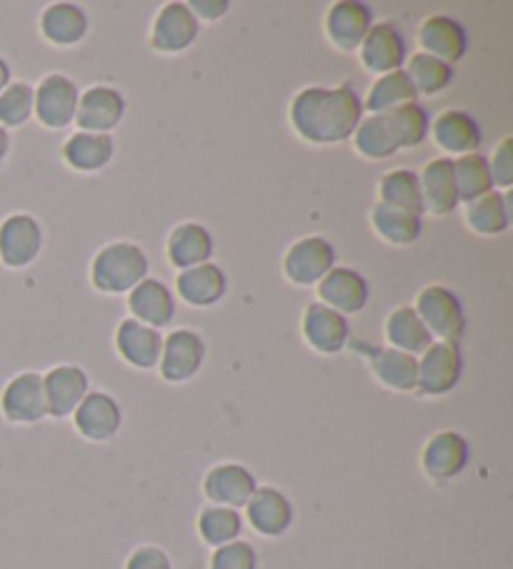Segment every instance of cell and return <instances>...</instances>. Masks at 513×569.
<instances>
[{"instance_id": "obj_16", "label": "cell", "mask_w": 513, "mask_h": 569, "mask_svg": "<svg viewBox=\"0 0 513 569\" xmlns=\"http://www.w3.org/2000/svg\"><path fill=\"white\" fill-rule=\"evenodd\" d=\"M373 26V11L371 6L361 3V0H339L325 13V38H329L333 48L341 53H359L363 38Z\"/></svg>"}, {"instance_id": "obj_31", "label": "cell", "mask_w": 513, "mask_h": 569, "mask_svg": "<svg viewBox=\"0 0 513 569\" xmlns=\"http://www.w3.org/2000/svg\"><path fill=\"white\" fill-rule=\"evenodd\" d=\"M353 149L366 161H386L401 151L399 136L393 131L389 113L363 116L359 129L353 131Z\"/></svg>"}, {"instance_id": "obj_8", "label": "cell", "mask_w": 513, "mask_h": 569, "mask_svg": "<svg viewBox=\"0 0 513 569\" xmlns=\"http://www.w3.org/2000/svg\"><path fill=\"white\" fill-rule=\"evenodd\" d=\"M335 267V247L323 237L293 241L283 257V273L293 287H319V281Z\"/></svg>"}, {"instance_id": "obj_3", "label": "cell", "mask_w": 513, "mask_h": 569, "mask_svg": "<svg viewBox=\"0 0 513 569\" xmlns=\"http://www.w3.org/2000/svg\"><path fill=\"white\" fill-rule=\"evenodd\" d=\"M413 309H416L433 341L461 345L463 333H466V311H463L461 299L449 287L431 283L419 293Z\"/></svg>"}, {"instance_id": "obj_37", "label": "cell", "mask_w": 513, "mask_h": 569, "mask_svg": "<svg viewBox=\"0 0 513 569\" xmlns=\"http://www.w3.org/2000/svg\"><path fill=\"white\" fill-rule=\"evenodd\" d=\"M371 226L379 237L391 243V247H411L416 243L423 233V221L419 216L393 211L383 203H373L371 209Z\"/></svg>"}, {"instance_id": "obj_17", "label": "cell", "mask_w": 513, "mask_h": 569, "mask_svg": "<svg viewBox=\"0 0 513 569\" xmlns=\"http://www.w3.org/2000/svg\"><path fill=\"white\" fill-rule=\"evenodd\" d=\"M416 41L421 53H429L449 66H456L469 53L466 28H463V23L456 21V18H451L446 13L423 18Z\"/></svg>"}, {"instance_id": "obj_18", "label": "cell", "mask_w": 513, "mask_h": 569, "mask_svg": "<svg viewBox=\"0 0 513 569\" xmlns=\"http://www.w3.org/2000/svg\"><path fill=\"white\" fill-rule=\"evenodd\" d=\"M359 58L361 66L366 68L369 73L386 76L393 71H401L409 58L406 41H403L401 31L391 21L373 23L359 48Z\"/></svg>"}, {"instance_id": "obj_44", "label": "cell", "mask_w": 513, "mask_h": 569, "mask_svg": "<svg viewBox=\"0 0 513 569\" xmlns=\"http://www.w3.org/2000/svg\"><path fill=\"white\" fill-rule=\"evenodd\" d=\"M123 569H173V559L163 547L141 545L128 555Z\"/></svg>"}, {"instance_id": "obj_12", "label": "cell", "mask_w": 513, "mask_h": 569, "mask_svg": "<svg viewBox=\"0 0 513 569\" xmlns=\"http://www.w3.org/2000/svg\"><path fill=\"white\" fill-rule=\"evenodd\" d=\"M243 509L253 532L265 539H281L283 535L291 532L295 522V507L289 495L271 485H259V489H255L249 505Z\"/></svg>"}, {"instance_id": "obj_14", "label": "cell", "mask_w": 513, "mask_h": 569, "mask_svg": "<svg viewBox=\"0 0 513 569\" xmlns=\"http://www.w3.org/2000/svg\"><path fill=\"white\" fill-rule=\"evenodd\" d=\"M125 116V98L111 86H91L81 91L76 111L78 131L111 136Z\"/></svg>"}, {"instance_id": "obj_26", "label": "cell", "mask_w": 513, "mask_h": 569, "mask_svg": "<svg viewBox=\"0 0 513 569\" xmlns=\"http://www.w3.org/2000/svg\"><path fill=\"white\" fill-rule=\"evenodd\" d=\"M229 289V279L219 263H201V267L179 271L175 277V293L195 309H209L215 307Z\"/></svg>"}, {"instance_id": "obj_29", "label": "cell", "mask_w": 513, "mask_h": 569, "mask_svg": "<svg viewBox=\"0 0 513 569\" xmlns=\"http://www.w3.org/2000/svg\"><path fill=\"white\" fill-rule=\"evenodd\" d=\"M115 156L113 136L76 131L63 143V161L78 173H98L111 166Z\"/></svg>"}, {"instance_id": "obj_4", "label": "cell", "mask_w": 513, "mask_h": 569, "mask_svg": "<svg viewBox=\"0 0 513 569\" xmlns=\"http://www.w3.org/2000/svg\"><path fill=\"white\" fill-rule=\"evenodd\" d=\"M43 251V226L31 213H11L0 221V263L11 271L33 267Z\"/></svg>"}, {"instance_id": "obj_5", "label": "cell", "mask_w": 513, "mask_h": 569, "mask_svg": "<svg viewBox=\"0 0 513 569\" xmlns=\"http://www.w3.org/2000/svg\"><path fill=\"white\" fill-rule=\"evenodd\" d=\"M0 415L8 425L33 427L48 417L43 375L21 371L0 391Z\"/></svg>"}, {"instance_id": "obj_1", "label": "cell", "mask_w": 513, "mask_h": 569, "mask_svg": "<svg viewBox=\"0 0 513 569\" xmlns=\"http://www.w3.org/2000/svg\"><path fill=\"white\" fill-rule=\"evenodd\" d=\"M289 119L295 136L311 146L349 141L363 119V101L351 83L309 86L293 96Z\"/></svg>"}, {"instance_id": "obj_33", "label": "cell", "mask_w": 513, "mask_h": 569, "mask_svg": "<svg viewBox=\"0 0 513 569\" xmlns=\"http://www.w3.org/2000/svg\"><path fill=\"white\" fill-rule=\"evenodd\" d=\"M379 203L389 206L393 211L419 216L421 219L426 209H423L419 173L411 169H393L389 173H383L379 181Z\"/></svg>"}, {"instance_id": "obj_21", "label": "cell", "mask_w": 513, "mask_h": 569, "mask_svg": "<svg viewBox=\"0 0 513 569\" xmlns=\"http://www.w3.org/2000/svg\"><path fill=\"white\" fill-rule=\"evenodd\" d=\"M43 389L48 417L68 419L73 417L78 405H81L88 397V391H91V379H88L83 367L58 365L43 375Z\"/></svg>"}, {"instance_id": "obj_30", "label": "cell", "mask_w": 513, "mask_h": 569, "mask_svg": "<svg viewBox=\"0 0 513 569\" xmlns=\"http://www.w3.org/2000/svg\"><path fill=\"white\" fill-rule=\"evenodd\" d=\"M371 371L381 387L389 391L411 395L419 387V357L406 355L399 349H379L371 357Z\"/></svg>"}, {"instance_id": "obj_7", "label": "cell", "mask_w": 513, "mask_h": 569, "mask_svg": "<svg viewBox=\"0 0 513 569\" xmlns=\"http://www.w3.org/2000/svg\"><path fill=\"white\" fill-rule=\"evenodd\" d=\"M463 377V355L459 345L433 341L419 357V387L421 397H446L459 387Z\"/></svg>"}, {"instance_id": "obj_36", "label": "cell", "mask_w": 513, "mask_h": 569, "mask_svg": "<svg viewBox=\"0 0 513 569\" xmlns=\"http://www.w3.org/2000/svg\"><path fill=\"white\" fill-rule=\"evenodd\" d=\"M195 529H199V537L203 545H209L211 549L223 547L229 542H235V539H241L243 515L239 512V509L209 505L199 512V519H195Z\"/></svg>"}, {"instance_id": "obj_39", "label": "cell", "mask_w": 513, "mask_h": 569, "mask_svg": "<svg viewBox=\"0 0 513 569\" xmlns=\"http://www.w3.org/2000/svg\"><path fill=\"white\" fill-rule=\"evenodd\" d=\"M453 179H456L459 201L463 206L493 191L489 159L483 153H469L453 159Z\"/></svg>"}, {"instance_id": "obj_34", "label": "cell", "mask_w": 513, "mask_h": 569, "mask_svg": "<svg viewBox=\"0 0 513 569\" xmlns=\"http://www.w3.org/2000/svg\"><path fill=\"white\" fill-rule=\"evenodd\" d=\"M383 331H386V341L391 349L406 351V355L413 357H421L423 351L433 345L429 329L423 327V321L419 319V313L413 307L393 309L389 313Z\"/></svg>"}, {"instance_id": "obj_15", "label": "cell", "mask_w": 513, "mask_h": 569, "mask_svg": "<svg viewBox=\"0 0 513 569\" xmlns=\"http://www.w3.org/2000/svg\"><path fill=\"white\" fill-rule=\"evenodd\" d=\"M301 331H303L305 345H309L315 355H323V357L341 355L351 339L349 317L323 307L321 301L305 307Z\"/></svg>"}, {"instance_id": "obj_10", "label": "cell", "mask_w": 513, "mask_h": 569, "mask_svg": "<svg viewBox=\"0 0 513 569\" xmlns=\"http://www.w3.org/2000/svg\"><path fill=\"white\" fill-rule=\"evenodd\" d=\"M471 462V445L469 439L459 435L453 429H443L436 431L426 447L421 451V469L431 482H451L459 475H463V469Z\"/></svg>"}, {"instance_id": "obj_42", "label": "cell", "mask_w": 513, "mask_h": 569, "mask_svg": "<svg viewBox=\"0 0 513 569\" xmlns=\"http://www.w3.org/2000/svg\"><path fill=\"white\" fill-rule=\"evenodd\" d=\"M209 569H259V552L245 539H235V542L213 549Z\"/></svg>"}, {"instance_id": "obj_45", "label": "cell", "mask_w": 513, "mask_h": 569, "mask_svg": "<svg viewBox=\"0 0 513 569\" xmlns=\"http://www.w3.org/2000/svg\"><path fill=\"white\" fill-rule=\"evenodd\" d=\"M191 13L195 16V21H221V18L231 11V3L229 0H193L189 3Z\"/></svg>"}, {"instance_id": "obj_23", "label": "cell", "mask_w": 513, "mask_h": 569, "mask_svg": "<svg viewBox=\"0 0 513 569\" xmlns=\"http://www.w3.org/2000/svg\"><path fill=\"white\" fill-rule=\"evenodd\" d=\"M115 351L128 367L141 371L158 369L163 351V333L128 317L115 329Z\"/></svg>"}, {"instance_id": "obj_24", "label": "cell", "mask_w": 513, "mask_h": 569, "mask_svg": "<svg viewBox=\"0 0 513 569\" xmlns=\"http://www.w3.org/2000/svg\"><path fill=\"white\" fill-rule=\"evenodd\" d=\"M128 311H131V319L161 331L171 327L175 319V297L168 283L148 277L128 293Z\"/></svg>"}, {"instance_id": "obj_25", "label": "cell", "mask_w": 513, "mask_h": 569, "mask_svg": "<svg viewBox=\"0 0 513 569\" xmlns=\"http://www.w3.org/2000/svg\"><path fill=\"white\" fill-rule=\"evenodd\" d=\"M423 209L433 216H449L459 209V189L456 179H453V159L449 156H439V159L429 161L419 173Z\"/></svg>"}, {"instance_id": "obj_40", "label": "cell", "mask_w": 513, "mask_h": 569, "mask_svg": "<svg viewBox=\"0 0 513 569\" xmlns=\"http://www.w3.org/2000/svg\"><path fill=\"white\" fill-rule=\"evenodd\" d=\"M389 119L393 123V131H396V136H399L401 151L419 149V146L429 139L431 116L419 101L393 108V111H389Z\"/></svg>"}, {"instance_id": "obj_6", "label": "cell", "mask_w": 513, "mask_h": 569, "mask_svg": "<svg viewBox=\"0 0 513 569\" xmlns=\"http://www.w3.org/2000/svg\"><path fill=\"white\" fill-rule=\"evenodd\" d=\"M33 91H36L33 116L43 129L63 131L68 126L76 123L78 98H81V91H78V86L71 81V78L63 73H48L43 81L33 88Z\"/></svg>"}, {"instance_id": "obj_22", "label": "cell", "mask_w": 513, "mask_h": 569, "mask_svg": "<svg viewBox=\"0 0 513 569\" xmlns=\"http://www.w3.org/2000/svg\"><path fill=\"white\" fill-rule=\"evenodd\" d=\"M319 299L323 307L343 313H361L371 299V287L361 271L349 267H333L319 281Z\"/></svg>"}, {"instance_id": "obj_9", "label": "cell", "mask_w": 513, "mask_h": 569, "mask_svg": "<svg viewBox=\"0 0 513 569\" xmlns=\"http://www.w3.org/2000/svg\"><path fill=\"white\" fill-rule=\"evenodd\" d=\"M205 361V345L199 331L175 329L163 339L158 375L168 385H185L199 375Z\"/></svg>"}, {"instance_id": "obj_28", "label": "cell", "mask_w": 513, "mask_h": 569, "mask_svg": "<svg viewBox=\"0 0 513 569\" xmlns=\"http://www.w3.org/2000/svg\"><path fill=\"white\" fill-rule=\"evenodd\" d=\"M38 28H41V36L51 46L73 48L88 36L91 21H88V13L81 6L61 0V3H51L41 13V21H38Z\"/></svg>"}, {"instance_id": "obj_11", "label": "cell", "mask_w": 513, "mask_h": 569, "mask_svg": "<svg viewBox=\"0 0 513 569\" xmlns=\"http://www.w3.org/2000/svg\"><path fill=\"white\" fill-rule=\"evenodd\" d=\"M199 33L201 23L195 21L189 3L173 0V3H165L155 16L151 28V48L163 56H179L193 48V43L199 41Z\"/></svg>"}, {"instance_id": "obj_35", "label": "cell", "mask_w": 513, "mask_h": 569, "mask_svg": "<svg viewBox=\"0 0 513 569\" xmlns=\"http://www.w3.org/2000/svg\"><path fill=\"white\" fill-rule=\"evenodd\" d=\"M419 98L416 88H413L411 78L406 71H393L386 76H379L373 86L369 88L366 101H363V113L369 116H379V113H389L393 108L413 103Z\"/></svg>"}, {"instance_id": "obj_13", "label": "cell", "mask_w": 513, "mask_h": 569, "mask_svg": "<svg viewBox=\"0 0 513 569\" xmlns=\"http://www.w3.org/2000/svg\"><path fill=\"white\" fill-rule=\"evenodd\" d=\"M73 427L91 445H108L123 427V409L108 391H88L73 411Z\"/></svg>"}, {"instance_id": "obj_38", "label": "cell", "mask_w": 513, "mask_h": 569, "mask_svg": "<svg viewBox=\"0 0 513 569\" xmlns=\"http://www.w3.org/2000/svg\"><path fill=\"white\" fill-rule=\"evenodd\" d=\"M403 71L411 78L413 88H416L419 96H439L446 91L456 81V71L453 66L439 61L429 53H413L406 58V66Z\"/></svg>"}, {"instance_id": "obj_32", "label": "cell", "mask_w": 513, "mask_h": 569, "mask_svg": "<svg viewBox=\"0 0 513 569\" xmlns=\"http://www.w3.org/2000/svg\"><path fill=\"white\" fill-rule=\"evenodd\" d=\"M463 221L469 229L479 237H501L511 226V211H509V196L503 191H489L481 199L466 203L463 209Z\"/></svg>"}, {"instance_id": "obj_19", "label": "cell", "mask_w": 513, "mask_h": 569, "mask_svg": "<svg viewBox=\"0 0 513 569\" xmlns=\"http://www.w3.org/2000/svg\"><path fill=\"white\" fill-rule=\"evenodd\" d=\"M259 482L255 475L245 465L239 462H221L211 467L203 477V495L211 505L243 509L249 505Z\"/></svg>"}, {"instance_id": "obj_47", "label": "cell", "mask_w": 513, "mask_h": 569, "mask_svg": "<svg viewBox=\"0 0 513 569\" xmlns=\"http://www.w3.org/2000/svg\"><path fill=\"white\" fill-rule=\"evenodd\" d=\"M11 83H13V71H11V63H8L6 58L0 56V93H3L6 88L11 86Z\"/></svg>"}, {"instance_id": "obj_2", "label": "cell", "mask_w": 513, "mask_h": 569, "mask_svg": "<svg viewBox=\"0 0 513 569\" xmlns=\"http://www.w3.org/2000/svg\"><path fill=\"white\" fill-rule=\"evenodd\" d=\"M148 273H151L148 253L133 241L108 243L91 261L93 289L108 293V297L131 293L138 283L148 279Z\"/></svg>"}, {"instance_id": "obj_43", "label": "cell", "mask_w": 513, "mask_h": 569, "mask_svg": "<svg viewBox=\"0 0 513 569\" xmlns=\"http://www.w3.org/2000/svg\"><path fill=\"white\" fill-rule=\"evenodd\" d=\"M489 171H491V183L496 191L506 193L513 186V139L506 136L501 139L493 156L489 159Z\"/></svg>"}, {"instance_id": "obj_27", "label": "cell", "mask_w": 513, "mask_h": 569, "mask_svg": "<svg viewBox=\"0 0 513 569\" xmlns=\"http://www.w3.org/2000/svg\"><path fill=\"white\" fill-rule=\"evenodd\" d=\"M168 261L173 263L179 271L201 267V263H209L213 259L215 241L213 233L205 229L203 223L185 221L179 223L168 237Z\"/></svg>"}, {"instance_id": "obj_20", "label": "cell", "mask_w": 513, "mask_h": 569, "mask_svg": "<svg viewBox=\"0 0 513 569\" xmlns=\"http://www.w3.org/2000/svg\"><path fill=\"white\" fill-rule=\"evenodd\" d=\"M429 136L439 146V151L449 153V159H453V156L459 159V156L479 153V146L483 141L479 121L469 111H461V108H446V111H441L431 121Z\"/></svg>"}, {"instance_id": "obj_41", "label": "cell", "mask_w": 513, "mask_h": 569, "mask_svg": "<svg viewBox=\"0 0 513 569\" xmlns=\"http://www.w3.org/2000/svg\"><path fill=\"white\" fill-rule=\"evenodd\" d=\"M33 86L26 81H13L3 93H0V126H3L6 131L23 129V126L33 119Z\"/></svg>"}, {"instance_id": "obj_46", "label": "cell", "mask_w": 513, "mask_h": 569, "mask_svg": "<svg viewBox=\"0 0 513 569\" xmlns=\"http://www.w3.org/2000/svg\"><path fill=\"white\" fill-rule=\"evenodd\" d=\"M11 149H13L11 131H6L3 126H0V166L8 161V156H11Z\"/></svg>"}]
</instances>
